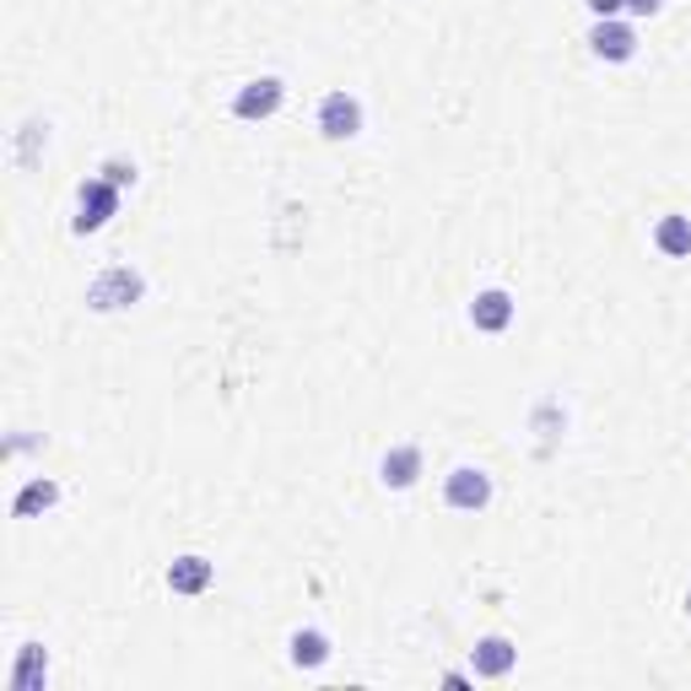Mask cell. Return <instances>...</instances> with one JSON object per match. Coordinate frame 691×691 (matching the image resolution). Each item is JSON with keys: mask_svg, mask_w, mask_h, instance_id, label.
<instances>
[{"mask_svg": "<svg viewBox=\"0 0 691 691\" xmlns=\"http://www.w3.org/2000/svg\"><path fill=\"white\" fill-rule=\"evenodd\" d=\"M140 297H146V276H140L136 266H109L103 276L87 286V308H98V313H120V308H136Z\"/></svg>", "mask_w": 691, "mask_h": 691, "instance_id": "cell-1", "label": "cell"}, {"mask_svg": "<svg viewBox=\"0 0 691 691\" xmlns=\"http://www.w3.org/2000/svg\"><path fill=\"white\" fill-rule=\"evenodd\" d=\"M443 503L459 508V514H481V508H492V476L476 470V465L448 470V481H443Z\"/></svg>", "mask_w": 691, "mask_h": 691, "instance_id": "cell-2", "label": "cell"}, {"mask_svg": "<svg viewBox=\"0 0 691 691\" xmlns=\"http://www.w3.org/2000/svg\"><path fill=\"white\" fill-rule=\"evenodd\" d=\"M120 211V189L109 184V178H87L82 184V200H76V233H98V227H109V217Z\"/></svg>", "mask_w": 691, "mask_h": 691, "instance_id": "cell-3", "label": "cell"}, {"mask_svg": "<svg viewBox=\"0 0 691 691\" xmlns=\"http://www.w3.org/2000/svg\"><path fill=\"white\" fill-rule=\"evenodd\" d=\"M589 49H594L600 60L621 65V60L638 54V33H632V22H621V16H600V22L589 27Z\"/></svg>", "mask_w": 691, "mask_h": 691, "instance_id": "cell-4", "label": "cell"}, {"mask_svg": "<svg viewBox=\"0 0 691 691\" xmlns=\"http://www.w3.org/2000/svg\"><path fill=\"white\" fill-rule=\"evenodd\" d=\"M357 131H362V103L351 92H324V103H319V136L351 140Z\"/></svg>", "mask_w": 691, "mask_h": 691, "instance_id": "cell-5", "label": "cell"}, {"mask_svg": "<svg viewBox=\"0 0 691 691\" xmlns=\"http://www.w3.org/2000/svg\"><path fill=\"white\" fill-rule=\"evenodd\" d=\"M281 98H286V82H281V76H260V82H249V87L233 98V114H238V120H271L281 109Z\"/></svg>", "mask_w": 691, "mask_h": 691, "instance_id": "cell-6", "label": "cell"}, {"mask_svg": "<svg viewBox=\"0 0 691 691\" xmlns=\"http://www.w3.org/2000/svg\"><path fill=\"white\" fill-rule=\"evenodd\" d=\"M470 324H476V330H486V335H503V330L514 324V297H508L503 286L476 292V303H470Z\"/></svg>", "mask_w": 691, "mask_h": 691, "instance_id": "cell-7", "label": "cell"}, {"mask_svg": "<svg viewBox=\"0 0 691 691\" xmlns=\"http://www.w3.org/2000/svg\"><path fill=\"white\" fill-rule=\"evenodd\" d=\"M416 476H421V448H416V443H395V448L379 459V481H384L390 492L416 486Z\"/></svg>", "mask_w": 691, "mask_h": 691, "instance_id": "cell-8", "label": "cell"}, {"mask_svg": "<svg viewBox=\"0 0 691 691\" xmlns=\"http://www.w3.org/2000/svg\"><path fill=\"white\" fill-rule=\"evenodd\" d=\"M470 665H476V676H486V681H503V676L519 665V649H514L508 638H481V643L470 649Z\"/></svg>", "mask_w": 691, "mask_h": 691, "instance_id": "cell-9", "label": "cell"}, {"mask_svg": "<svg viewBox=\"0 0 691 691\" xmlns=\"http://www.w3.org/2000/svg\"><path fill=\"white\" fill-rule=\"evenodd\" d=\"M54 503H60V481H49V476H33V481L16 492L11 514H16V519H38V514H49Z\"/></svg>", "mask_w": 691, "mask_h": 691, "instance_id": "cell-10", "label": "cell"}, {"mask_svg": "<svg viewBox=\"0 0 691 691\" xmlns=\"http://www.w3.org/2000/svg\"><path fill=\"white\" fill-rule=\"evenodd\" d=\"M211 572H217V567H211L206 556H178V562L168 567V589H173V594H206V589H211Z\"/></svg>", "mask_w": 691, "mask_h": 691, "instance_id": "cell-11", "label": "cell"}, {"mask_svg": "<svg viewBox=\"0 0 691 691\" xmlns=\"http://www.w3.org/2000/svg\"><path fill=\"white\" fill-rule=\"evenodd\" d=\"M654 244H659V255H670V260H687V255H691V217H659V227H654Z\"/></svg>", "mask_w": 691, "mask_h": 691, "instance_id": "cell-12", "label": "cell"}, {"mask_svg": "<svg viewBox=\"0 0 691 691\" xmlns=\"http://www.w3.org/2000/svg\"><path fill=\"white\" fill-rule=\"evenodd\" d=\"M324 659H330V638L324 632H313V627L308 632H292V665L297 670H319Z\"/></svg>", "mask_w": 691, "mask_h": 691, "instance_id": "cell-13", "label": "cell"}, {"mask_svg": "<svg viewBox=\"0 0 691 691\" xmlns=\"http://www.w3.org/2000/svg\"><path fill=\"white\" fill-rule=\"evenodd\" d=\"M38 654H44V649H33V643H27V649H22V665H16V670H11V687H16V691L38 687Z\"/></svg>", "mask_w": 691, "mask_h": 691, "instance_id": "cell-14", "label": "cell"}, {"mask_svg": "<svg viewBox=\"0 0 691 691\" xmlns=\"http://www.w3.org/2000/svg\"><path fill=\"white\" fill-rule=\"evenodd\" d=\"M98 178H109L114 189H125V184H136V162H131V157H109V162L98 168Z\"/></svg>", "mask_w": 691, "mask_h": 691, "instance_id": "cell-15", "label": "cell"}, {"mask_svg": "<svg viewBox=\"0 0 691 691\" xmlns=\"http://www.w3.org/2000/svg\"><path fill=\"white\" fill-rule=\"evenodd\" d=\"M556 421H567V416H562V406H556V400H541V406H535V432L556 437V432H552Z\"/></svg>", "mask_w": 691, "mask_h": 691, "instance_id": "cell-16", "label": "cell"}, {"mask_svg": "<svg viewBox=\"0 0 691 691\" xmlns=\"http://www.w3.org/2000/svg\"><path fill=\"white\" fill-rule=\"evenodd\" d=\"M594 16H616V11H627V0H583Z\"/></svg>", "mask_w": 691, "mask_h": 691, "instance_id": "cell-17", "label": "cell"}, {"mask_svg": "<svg viewBox=\"0 0 691 691\" xmlns=\"http://www.w3.org/2000/svg\"><path fill=\"white\" fill-rule=\"evenodd\" d=\"M659 5H665V0H627V11H632V16H654Z\"/></svg>", "mask_w": 691, "mask_h": 691, "instance_id": "cell-18", "label": "cell"}, {"mask_svg": "<svg viewBox=\"0 0 691 691\" xmlns=\"http://www.w3.org/2000/svg\"><path fill=\"white\" fill-rule=\"evenodd\" d=\"M687 616H691V589H687Z\"/></svg>", "mask_w": 691, "mask_h": 691, "instance_id": "cell-19", "label": "cell"}]
</instances>
